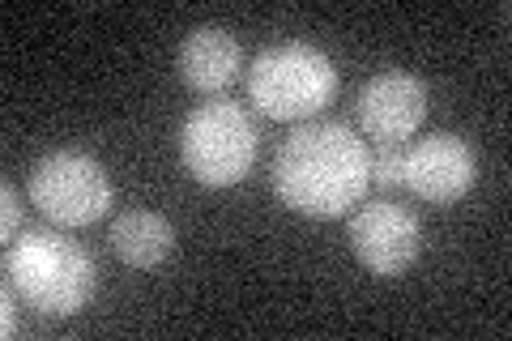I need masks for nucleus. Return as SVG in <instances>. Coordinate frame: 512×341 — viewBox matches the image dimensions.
Listing matches in <instances>:
<instances>
[{"label": "nucleus", "instance_id": "9d476101", "mask_svg": "<svg viewBox=\"0 0 512 341\" xmlns=\"http://www.w3.org/2000/svg\"><path fill=\"white\" fill-rule=\"evenodd\" d=\"M111 248L124 265L133 269H158L175 252V226L154 214V209H128L111 222Z\"/></svg>", "mask_w": 512, "mask_h": 341}, {"label": "nucleus", "instance_id": "f8f14e48", "mask_svg": "<svg viewBox=\"0 0 512 341\" xmlns=\"http://www.w3.org/2000/svg\"><path fill=\"white\" fill-rule=\"evenodd\" d=\"M0 201H5V226H0V231H5V239L13 243V235H18V222H22V197H18V188L5 184V188H0Z\"/></svg>", "mask_w": 512, "mask_h": 341}, {"label": "nucleus", "instance_id": "1a4fd4ad", "mask_svg": "<svg viewBox=\"0 0 512 341\" xmlns=\"http://www.w3.org/2000/svg\"><path fill=\"white\" fill-rule=\"evenodd\" d=\"M239 39L222 26H201L180 43V77L188 90L197 94H222L239 77Z\"/></svg>", "mask_w": 512, "mask_h": 341}, {"label": "nucleus", "instance_id": "20e7f679", "mask_svg": "<svg viewBox=\"0 0 512 341\" xmlns=\"http://www.w3.org/2000/svg\"><path fill=\"white\" fill-rule=\"evenodd\" d=\"M256 124L239 103L214 99L201 103L180 128V158L184 171L205 188H235L248 180L256 162Z\"/></svg>", "mask_w": 512, "mask_h": 341}, {"label": "nucleus", "instance_id": "0eeeda50", "mask_svg": "<svg viewBox=\"0 0 512 341\" xmlns=\"http://www.w3.org/2000/svg\"><path fill=\"white\" fill-rule=\"evenodd\" d=\"M478 180V158L466 137L457 133H431L406 145V184L427 205H453Z\"/></svg>", "mask_w": 512, "mask_h": 341}, {"label": "nucleus", "instance_id": "f257e3e1", "mask_svg": "<svg viewBox=\"0 0 512 341\" xmlns=\"http://www.w3.org/2000/svg\"><path fill=\"white\" fill-rule=\"evenodd\" d=\"M372 188V150L346 124H299L274 158V192L303 218H346Z\"/></svg>", "mask_w": 512, "mask_h": 341}, {"label": "nucleus", "instance_id": "7ed1b4c3", "mask_svg": "<svg viewBox=\"0 0 512 341\" xmlns=\"http://www.w3.org/2000/svg\"><path fill=\"white\" fill-rule=\"evenodd\" d=\"M248 99L269 120H312L338 99V69L312 43H274L252 60Z\"/></svg>", "mask_w": 512, "mask_h": 341}, {"label": "nucleus", "instance_id": "ddd939ff", "mask_svg": "<svg viewBox=\"0 0 512 341\" xmlns=\"http://www.w3.org/2000/svg\"><path fill=\"white\" fill-rule=\"evenodd\" d=\"M0 329H5V337H13V329H18V320H13V295L5 290V299H0Z\"/></svg>", "mask_w": 512, "mask_h": 341}, {"label": "nucleus", "instance_id": "6e6552de", "mask_svg": "<svg viewBox=\"0 0 512 341\" xmlns=\"http://www.w3.org/2000/svg\"><path fill=\"white\" fill-rule=\"evenodd\" d=\"M427 120V81L406 69H384L359 94V128L376 145H406Z\"/></svg>", "mask_w": 512, "mask_h": 341}, {"label": "nucleus", "instance_id": "9b49d317", "mask_svg": "<svg viewBox=\"0 0 512 341\" xmlns=\"http://www.w3.org/2000/svg\"><path fill=\"white\" fill-rule=\"evenodd\" d=\"M372 184L380 188H402L406 184V145H376L372 154Z\"/></svg>", "mask_w": 512, "mask_h": 341}, {"label": "nucleus", "instance_id": "423d86ee", "mask_svg": "<svg viewBox=\"0 0 512 341\" xmlns=\"http://www.w3.org/2000/svg\"><path fill=\"white\" fill-rule=\"evenodd\" d=\"M350 252L376 278H402L423 252L419 218L393 201L359 205V214L350 218Z\"/></svg>", "mask_w": 512, "mask_h": 341}, {"label": "nucleus", "instance_id": "f03ea898", "mask_svg": "<svg viewBox=\"0 0 512 341\" xmlns=\"http://www.w3.org/2000/svg\"><path fill=\"white\" fill-rule=\"evenodd\" d=\"M9 290H18L26 307L39 316H77L90 307L94 290H99V269H94L90 252L77 239H64L60 231H30L9 243Z\"/></svg>", "mask_w": 512, "mask_h": 341}, {"label": "nucleus", "instance_id": "39448f33", "mask_svg": "<svg viewBox=\"0 0 512 341\" xmlns=\"http://www.w3.org/2000/svg\"><path fill=\"white\" fill-rule=\"evenodd\" d=\"M30 205L52 226H90L107 218L116 188L107 167L86 150H52L30 167Z\"/></svg>", "mask_w": 512, "mask_h": 341}]
</instances>
